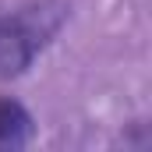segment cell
<instances>
[{"label": "cell", "mask_w": 152, "mask_h": 152, "mask_svg": "<svg viewBox=\"0 0 152 152\" xmlns=\"http://www.w3.org/2000/svg\"><path fill=\"white\" fill-rule=\"evenodd\" d=\"M67 18L64 0H36L14 11L11 18H0V78H18L36 53L60 32Z\"/></svg>", "instance_id": "cell-1"}, {"label": "cell", "mask_w": 152, "mask_h": 152, "mask_svg": "<svg viewBox=\"0 0 152 152\" xmlns=\"http://www.w3.org/2000/svg\"><path fill=\"white\" fill-rule=\"evenodd\" d=\"M32 117L21 103L14 99H0V149H21L32 142Z\"/></svg>", "instance_id": "cell-2"}]
</instances>
